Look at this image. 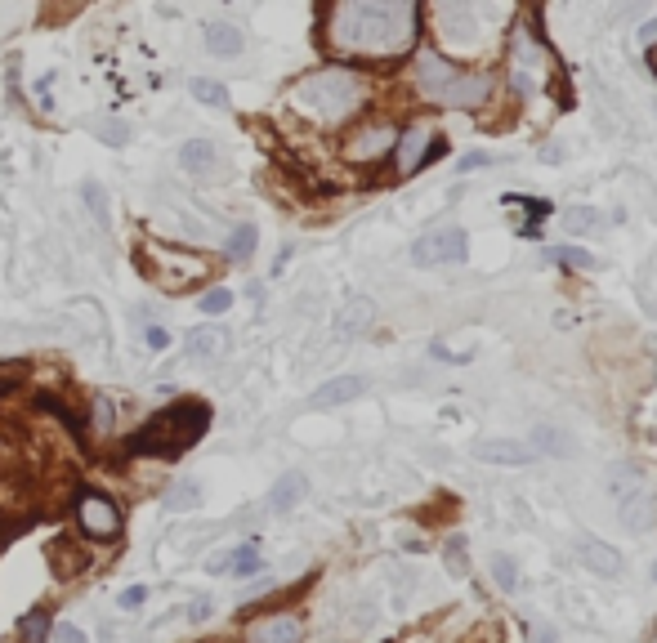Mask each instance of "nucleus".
I'll use <instances>...</instances> for the list:
<instances>
[{
	"instance_id": "f257e3e1",
	"label": "nucleus",
	"mask_w": 657,
	"mask_h": 643,
	"mask_svg": "<svg viewBox=\"0 0 657 643\" xmlns=\"http://www.w3.org/2000/svg\"><path fill=\"white\" fill-rule=\"evenodd\" d=\"M327 36L336 50L363 59H394L416 36V9L403 0H354L327 9Z\"/></svg>"
},
{
	"instance_id": "f03ea898",
	"label": "nucleus",
	"mask_w": 657,
	"mask_h": 643,
	"mask_svg": "<svg viewBox=\"0 0 657 643\" xmlns=\"http://www.w3.org/2000/svg\"><path fill=\"white\" fill-rule=\"evenodd\" d=\"M291 108L318 126H340L363 108V81L349 67H322L291 85Z\"/></svg>"
},
{
	"instance_id": "7ed1b4c3",
	"label": "nucleus",
	"mask_w": 657,
	"mask_h": 643,
	"mask_svg": "<svg viewBox=\"0 0 657 643\" xmlns=\"http://www.w3.org/2000/svg\"><path fill=\"white\" fill-rule=\"evenodd\" d=\"M206 407H197V402H175V407H166L161 416H152L144 425V434L130 438V451H148V456H175V451L193 447L197 438H202L206 429Z\"/></svg>"
},
{
	"instance_id": "20e7f679",
	"label": "nucleus",
	"mask_w": 657,
	"mask_h": 643,
	"mask_svg": "<svg viewBox=\"0 0 657 643\" xmlns=\"http://www.w3.org/2000/svg\"><path fill=\"white\" fill-rule=\"evenodd\" d=\"M135 264L139 273L148 277L152 286H161V291H188L193 282H202L206 273H211V264H206L202 255L193 251H175V246H161V242H144L135 251Z\"/></svg>"
},
{
	"instance_id": "39448f33",
	"label": "nucleus",
	"mask_w": 657,
	"mask_h": 643,
	"mask_svg": "<svg viewBox=\"0 0 657 643\" xmlns=\"http://www.w3.org/2000/svg\"><path fill=\"white\" fill-rule=\"evenodd\" d=\"M76 527H81L85 541H99V545L117 541V536H121L117 501H108V496H99V492H85L81 501H76Z\"/></svg>"
},
{
	"instance_id": "423d86ee",
	"label": "nucleus",
	"mask_w": 657,
	"mask_h": 643,
	"mask_svg": "<svg viewBox=\"0 0 657 643\" xmlns=\"http://www.w3.org/2000/svg\"><path fill=\"white\" fill-rule=\"evenodd\" d=\"M613 496H617V514H622V523H631V527H649L653 523V496H649L644 478L635 474L631 465L613 469Z\"/></svg>"
},
{
	"instance_id": "0eeeda50",
	"label": "nucleus",
	"mask_w": 657,
	"mask_h": 643,
	"mask_svg": "<svg viewBox=\"0 0 657 643\" xmlns=\"http://www.w3.org/2000/svg\"><path fill=\"white\" fill-rule=\"evenodd\" d=\"M470 255V242H465L461 228H434V233L416 237L412 246V264L416 268H438V264H461V259Z\"/></svg>"
},
{
	"instance_id": "6e6552de",
	"label": "nucleus",
	"mask_w": 657,
	"mask_h": 643,
	"mask_svg": "<svg viewBox=\"0 0 657 643\" xmlns=\"http://www.w3.org/2000/svg\"><path fill=\"white\" fill-rule=\"evenodd\" d=\"M474 456L483 460V465H501V469H523L537 460V451L528 443H519V438H483V443H474Z\"/></svg>"
},
{
	"instance_id": "1a4fd4ad",
	"label": "nucleus",
	"mask_w": 657,
	"mask_h": 643,
	"mask_svg": "<svg viewBox=\"0 0 657 643\" xmlns=\"http://www.w3.org/2000/svg\"><path fill=\"white\" fill-rule=\"evenodd\" d=\"M394 143H398V134L389 126H367L345 143V161H354V166H371V161H380Z\"/></svg>"
},
{
	"instance_id": "9d476101",
	"label": "nucleus",
	"mask_w": 657,
	"mask_h": 643,
	"mask_svg": "<svg viewBox=\"0 0 657 643\" xmlns=\"http://www.w3.org/2000/svg\"><path fill=\"white\" fill-rule=\"evenodd\" d=\"M510 81H514V90H523V94H537V85H541V59H537V45H532L528 32H519V41H514Z\"/></svg>"
},
{
	"instance_id": "9b49d317",
	"label": "nucleus",
	"mask_w": 657,
	"mask_h": 643,
	"mask_svg": "<svg viewBox=\"0 0 657 643\" xmlns=\"http://www.w3.org/2000/svg\"><path fill=\"white\" fill-rule=\"evenodd\" d=\"M577 559H582L586 568L595 572V577H604V581H617L626 572L622 554H617L613 545H604V541H590V536H586V541H577Z\"/></svg>"
},
{
	"instance_id": "f8f14e48",
	"label": "nucleus",
	"mask_w": 657,
	"mask_h": 643,
	"mask_svg": "<svg viewBox=\"0 0 657 643\" xmlns=\"http://www.w3.org/2000/svg\"><path fill=\"white\" fill-rule=\"evenodd\" d=\"M363 389H367V380H363V376H336V380H327V385H318V389H313L309 407H313V411L345 407V402H354Z\"/></svg>"
},
{
	"instance_id": "ddd939ff",
	"label": "nucleus",
	"mask_w": 657,
	"mask_h": 643,
	"mask_svg": "<svg viewBox=\"0 0 657 643\" xmlns=\"http://www.w3.org/2000/svg\"><path fill=\"white\" fill-rule=\"evenodd\" d=\"M211 572H224V577H255V572H264V563H260V550H255V545H237V550H228V554H215Z\"/></svg>"
},
{
	"instance_id": "4468645a",
	"label": "nucleus",
	"mask_w": 657,
	"mask_h": 643,
	"mask_svg": "<svg viewBox=\"0 0 657 643\" xmlns=\"http://www.w3.org/2000/svg\"><path fill=\"white\" fill-rule=\"evenodd\" d=\"M184 353L193 362H215L219 353H224V331H219V326H193V331L184 335Z\"/></svg>"
},
{
	"instance_id": "2eb2a0df",
	"label": "nucleus",
	"mask_w": 657,
	"mask_h": 643,
	"mask_svg": "<svg viewBox=\"0 0 657 643\" xmlns=\"http://www.w3.org/2000/svg\"><path fill=\"white\" fill-rule=\"evenodd\" d=\"M304 492H309V483H304V474H282L278 483H273V492H269V514H291L295 505L304 501Z\"/></svg>"
},
{
	"instance_id": "dca6fc26",
	"label": "nucleus",
	"mask_w": 657,
	"mask_h": 643,
	"mask_svg": "<svg viewBox=\"0 0 657 643\" xmlns=\"http://www.w3.org/2000/svg\"><path fill=\"white\" fill-rule=\"evenodd\" d=\"M430 143H434V139H430V130H421V126L407 130L403 139H398V170H403V175H412V170L421 166V161L434 152Z\"/></svg>"
},
{
	"instance_id": "f3484780",
	"label": "nucleus",
	"mask_w": 657,
	"mask_h": 643,
	"mask_svg": "<svg viewBox=\"0 0 657 643\" xmlns=\"http://www.w3.org/2000/svg\"><path fill=\"white\" fill-rule=\"evenodd\" d=\"M300 635H304L300 617H269V621H260V626L251 630V639L246 643H300Z\"/></svg>"
},
{
	"instance_id": "a211bd4d",
	"label": "nucleus",
	"mask_w": 657,
	"mask_h": 643,
	"mask_svg": "<svg viewBox=\"0 0 657 643\" xmlns=\"http://www.w3.org/2000/svg\"><path fill=\"white\" fill-rule=\"evenodd\" d=\"M206 50H211L215 59H237V54L246 50V41L233 23H206Z\"/></svg>"
},
{
	"instance_id": "6ab92c4d",
	"label": "nucleus",
	"mask_w": 657,
	"mask_h": 643,
	"mask_svg": "<svg viewBox=\"0 0 657 643\" xmlns=\"http://www.w3.org/2000/svg\"><path fill=\"white\" fill-rule=\"evenodd\" d=\"M438 27H443L447 36L456 32V41L461 45H474V36H479V27H474V14L465 5H443L438 9Z\"/></svg>"
},
{
	"instance_id": "aec40b11",
	"label": "nucleus",
	"mask_w": 657,
	"mask_h": 643,
	"mask_svg": "<svg viewBox=\"0 0 657 643\" xmlns=\"http://www.w3.org/2000/svg\"><path fill=\"white\" fill-rule=\"evenodd\" d=\"M371 322H376V309H371V300H349L345 309H340V318H336V331H340V335H367Z\"/></svg>"
},
{
	"instance_id": "412c9836",
	"label": "nucleus",
	"mask_w": 657,
	"mask_h": 643,
	"mask_svg": "<svg viewBox=\"0 0 657 643\" xmlns=\"http://www.w3.org/2000/svg\"><path fill=\"white\" fill-rule=\"evenodd\" d=\"M202 505V483L197 478H179V483H170V492H166V510L170 514H188V510H197Z\"/></svg>"
},
{
	"instance_id": "4be33fe9",
	"label": "nucleus",
	"mask_w": 657,
	"mask_h": 643,
	"mask_svg": "<svg viewBox=\"0 0 657 643\" xmlns=\"http://www.w3.org/2000/svg\"><path fill=\"white\" fill-rule=\"evenodd\" d=\"M179 161H184V170H193V175H206V170L215 166V143L188 139L184 148H179Z\"/></svg>"
},
{
	"instance_id": "5701e85b",
	"label": "nucleus",
	"mask_w": 657,
	"mask_h": 643,
	"mask_svg": "<svg viewBox=\"0 0 657 643\" xmlns=\"http://www.w3.org/2000/svg\"><path fill=\"white\" fill-rule=\"evenodd\" d=\"M528 447L537 451V456H568V451H573V443H568L559 429H550V425H537V429H532V443H528Z\"/></svg>"
},
{
	"instance_id": "b1692460",
	"label": "nucleus",
	"mask_w": 657,
	"mask_h": 643,
	"mask_svg": "<svg viewBox=\"0 0 657 643\" xmlns=\"http://www.w3.org/2000/svg\"><path fill=\"white\" fill-rule=\"evenodd\" d=\"M50 635V608H32L18 621V643H45Z\"/></svg>"
},
{
	"instance_id": "393cba45",
	"label": "nucleus",
	"mask_w": 657,
	"mask_h": 643,
	"mask_svg": "<svg viewBox=\"0 0 657 643\" xmlns=\"http://www.w3.org/2000/svg\"><path fill=\"white\" fill-rule=\"evenodd\" d=\"M255 255V224H242L233 237H228V259L233 264H242V259Z\"/></svg>"
},
{
	"instance_id": "a878e982",
	"label": "nucleus",
	"mask_w": 657,
	"mask_h": 643,
	"mask_svg": "<svg viewBox=\"0 0 657 643\" xmlns=\"http://www.w3.org/2000/svg\"><path fill=\"white\" fill-rule=\"evenodd\" d=\"M117 425V402L108 393H94V434H112Z\"/></svg>"
},
{
	"instance_id": "bb28decb",
	"label": "nucleus",
	"mask_w": 657,
	"mask_h": 643,
	"mask_svg": "<svg viewBox=\"0 0 657 643\" xmlns=\"http://www.w3.org/2000/svg\"><path fill=\"white\" fill-rule=\"evenodd\" d=\"M492 581H497L501 590H514V585H519V563H514L510 554H492Z\"/></svg>"
},
{
	"instance_id": "cd10ccee",
	"label": "nucleus",
	"mask_w": 657,
	"mask_h": 643,
	"mask_svg": "<svg viewBox=\"0 0 657 643\" xmlns=\"http://www.w3.org/2000/svg\"><path fill=\"white\" fill-rule=\"evenodd\" d=\"M193 99H202L206 108H228V90L219 81H202V76H197L193 81Z\"/></svg>"
},
{
	"instance_id": "c85d7f7f",
	"label": "nucleus",
	"mask_w": 657,
	"mask_h": 643,
	"mask_svg": "<svg viewBox=\"0 0 657 643\" xmlns=\"http://www.w3.org/2000/svg\"><path fill=\"white\" fill-rule=\"evenodd\" d=\"M564 228H568V233H590V228H599V215L590 206H573L564 215Z\"/></svg>"
},
{
	"instance_id": "c756f323",
	"label": "nucleus",
	"mask_w": 657,
	"mask_h": 643,
	"mask_svg": "<svg viewBox=\"0 0 657 643\" xmlns=\"http://www.w3.org/2000/svg\"><path fill=\"white\" fill-rule=\"evenodd\" d=\"M228 309H233V291H224V286H215V291L202 295V313H211V318L215 313H228Z\"/></svg>"
},
{
	"instance_id": "7c9ffc66",
	"label": "nucleus",
	"mask_w": 657,
	"mask_h": 643,
	"mask_svg": "<svg viewBox=\"0 0 657 643\" xmlns=\"http://www.w3.org/2000/svg\"><path fill=\"white\" fill-rule=\"evenodd\" d=\"M559 259V264H568V268H595V255H586V251H577V246H559V251H550Z\"/></svg>"
},
{
	"instance_id": "2f4dec72",
	"label": "nucleus",
	"mask_w": 657,
	"mask_h": 643,
	"mask_svg": "<svg viewBox=\"0 0 657 643\" xmlns=\"http://www.w3.org/2000/svg\"><path fill=\"white\" fill-rule=\"evenodd\" d=\"M81 197L90 201L94 219H99V224H108V201H103V188H99V184H85V188H81Z\"/></svg>"
},
{
	"instance_id": "473e14b6",
	"label": "nucleus",
	"mask_w": 657,
	"mask_h": 643,
	"mask_svg": "<svg viewBox=\"0 0 657 643\" xmlns=\"http://www.w3.org/2000/svg\"><path fill=\"white\" fill-rule=\"evenodd\" d=\"M506 201H510V206H528V210H532V219H546V215H550L546 201H532V197H506Z\"/></svg>"
},
{
	"instance_id": "72a5a7b5",
	"label": "nucleus",
	"mask_w": 657,
	"mask_h": 643,
	"mask_svg": "<svg viewBox=\"0 0 657 643\" xmlns=\"http://www.w3.org/2000/svg\"><path fill=\"white\" fill-rule=\"evenodd\" d=\"M447 563H452L456 572H465V541H461V536H456V541L447 545Z\"/></svg>"
},
{
	"instance_id": "f704fd0d",
	"label": "nucleus",
	"mask_w": 657,
	"mask_h": 643,
	"mask_svg": "<svg viewBox=\"0 0 657 643\" xmlns=\"http://www.w3.org/2000/svg\"><path fill=\"white\" fill-rule=\"evenodd\" d=\"M144 599H148V585H130V590L121 594V608H139Z\"/></svg>"
},
{
	"instance_id": "c9c22d12",
	"label": "nucleus",
	"mask_w": 657,
	"mask_h": 643,
	"mask_svg": "<svg viewBox=\"0 0 657 643\" xmlns=\"http://www.w3.org/2000/svg\"><path fill=\"white\" fill-rule=\"evenodd\" d=\"M170 344V335L161 331V326H148V349H166Z\"/></svg>"
},
{
	"instance_id": "e433bc0d",
	"label": "nucleus",
	"mask_w": 657,
	"mask_h": 643,
	"mask_svg": "<svg viewBox=\"0 0 657 643\" xmlns=\"http://www.w3.org/2000/svg\"><path fill=\"white\" fill-rule=\"evenodd\" d=\"M488 161H492V157H488V152H470V157H465V161H461V166H465V170H479V166H488Z\"/></svg>"
},
{
	"instance_id": "4c0bfd02",
	"label": "nucleus",
	"mask_w": 657,
	"mask_h": 643,
	"mask_svg": "<svg viewBox=\"0 0 657 643\" xmlns=\"http://www.w3.org/2000/svg\"><path fill=\"white\" fill-rule=\"evenodd\" d=\"M206 617H211V603L197 599V603H193V612H188V621H206Z\"/></svg>"
},
{
	"instance_id": "58836bf2",
	"label": "nucleus",
	"mask_w": 657,
	"mask_h": 643,
	"mask_svg": "<svg viewBox=\"0 0 657 643\" xmlns=\"http://www.w3.org/2000/svg\"><path fill=\"white\" fill-rule=\"evenodd\" d=\"M59 643H85V635H81L76 626H63V630H59Z\"/></svg>"
},
{
	"instance_id": "ea45409f",
	"label": "nucleus",
	"mask_w": 657,
	"mask_h": 643,
	"mask_svg": "<svg viewBox=\"0 0 657 643\" xmlns=\"http://www.w3.org/2000/svg\"><path fill=\"white\" fill-rule=\"evenodd\" d=\"M18 376H23V367H9V371H5V367H0V385H5V389H9V385H14V380H18Z\"/></svg>"
},
{
	"instance_id": "a19ab883",
	"label": "nucleus",
	"mask_w": 657,
	"mask_h": 643,
	"mask_svg": "<svg viewBox=\"0 0 657 643\" xmlns=\"http://www.w3.org/2000/svg\"><path fill=\"white\" fill-rule=\"evenodd\" d=\"M103 139H112V143H121V139H126V126H108V130H103Z\"/></svg>"
},
{
	"instance_id": "79ce46f5",
	"label": "nucleus",
	"mask_w": 657,
	"mask_h": 643,
	"mask_svg": "<svg viewBox=\"0 0 657 643\" xmlns=\"http://www.w3.org/2000/svg\"><path fill=\"white\" fill-rule=\"evenodd\" d=\"M640 36H644V41H653V36H657V18H653V23H649V27H644V32H640Z\"/></svg>"
},
{
	"instance_id": "37998d69",
	"label": "nucleus",
	"mask_w": 657,
	"mask_h": 643,
	"mask_svg": "<svg viewBox=\"0 0 657 643\" xmlns=\"http://www.w3.org/2000/svg\"><path fill=\"white\" fill-rule=\"evenodd\" d=\"M649 63H653V72H657V45H653V50H649Z\"/></svg>"
},
{
	"instance_id": "c03bdc74",
	"label": "nucleus",
	"mask_w": 657,
	"mask_h": 643,
	"mask_svg": "<svg viewBox=\"0 0 657 643\" xmlns=\"http://www.w3.org/2000/svg\"><path fill=\"white\" fill-rule=\"evenodd\" d=\"M653 581H657V563H653Z\"/></svg>"
},
{
	"instance_id": "a18cd8bd",
	"label": "nucleus",
	"mask_w": 657,
	"mask_h": 643,
	"mask_svg": "<svg viewBox=\"0 0 657 643\" xmlns=\"http://www.w3.org/2000/svg\"><path fill=\"white\" fill-rule=\"evenodd\" d=\"M653 643H657V639H653Z\"/></svg>"
}]
</instances>
